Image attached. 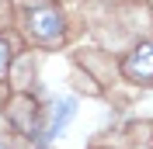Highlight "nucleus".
<instances>
[{"instance_id":"f257e3e1","label":"nucleus","mask_w":153,"mask_h":149,"mask_svg":"<svg viewBox=\"0 0 153 149\" xmlns=\"http://www.w3.org/2000/svg\"><path fill=\"white\" fill-rule=\"evenodd\" d=\"M21 18H25V28L38 42H59L63 38V14L49 0H25L21 4Z\"/></svg>"},{"instance_id":"f03ea898","label":"nucleus","mask_w":153,"mask_h":149,"mask_svg":"<svg viewBox=\"0 0 153 149\" xmlns=\"http://www.w3.org/2000/svg\"><path fill=\"white\" fill-rule=\"evenodd\" d=\"M122 73L136 83H153V42L129 52V59L122 63Z\"/></svg>"},{"instance_id":"7ed1b4c3","label":"nucleus","mask_w":153,"mask_h":149,"mask_svg":"<svg viewBox=\"0 0 153 149\" xmlns=\"http://www.w3.org/2000/svg\"><path fill=\"white\" fill-rule=\"evenodd\" d=\"M73 114H76V101H73V97L56 101V104H52V111H49V121L42 125V132H38V146H45L49 139H56L59 132H63V125H66Z\"/></svg>"},{"instance_id":"20e7f679","label":"nucleus","mask_w":153,"mask_h":149,"mask_svg":"<svg viewBox=\"0 0 153 149\" xmlns=\"http://www.w3.org/2000/svg\"><path fill=\"white\" fill-rule=\"evenodd\" d=\"M7 63H10V45L4 42V38H0V76L7 73Z\"/></svg>"}]
</instances>
